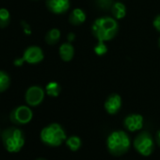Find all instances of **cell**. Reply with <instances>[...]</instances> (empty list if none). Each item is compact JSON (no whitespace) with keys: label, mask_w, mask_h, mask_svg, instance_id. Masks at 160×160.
Returning <instances> with one entry per match:
<instances>
[{"label":"cell","mask_w":160,"mask_h":160,"mask_svg":"<svg viewBox=\"0 0 160 160\" xmlns=\"http://www.w3.org/2000/svg\"><path fill=\"white\" fill-rule=\"evenodd\" d=\"M119 26L117 21L111 17H102L94 21L92 31L93 36L102 42L112 40L118 33Z\"/></svg>","instance_id":"1"},{"label":"cell","mask_w":160,"mask_h":160,"mask_svg":"<svg viewBox=\"0 0 160 160\" xmlns=\"http://www.w3.org/2000/svg\"><path fill=\"white\" fill-rule=\"evenodd\" d=\"M4 148L9 152H18L25 145V135L23 131L15 126L8 127L1 134Z\"/></svg>","instance_id":"2"},{"label":"cell","mask_w":160,"mask_h":160,"mask_svg":"<svg viewBox=\"0 0 160 160\" xmlns=\"http://www.w3.org/2000/svg\"><path fill=\"white\" fill-rule=\"evenodd\" d=\"M107 145L111 154L120 156L129 150L130 138L124 131H114L108 137Z\"/></svg>","instance_id":"3"},{"label":"cell","mask_w":160,"mask_h":160,"mask_svg":"<svg viewBox=\"0 0 160 160\" xmlns=\"http://www.w3.org/2000/svg\"><path fill=\"white\" fill-rule=\"evenodd\" d=\"M41 140L48 146L57 147L62 144L66 140V133L63 127L58 123H51L41 131L40 134Z\"/></svg>","instance_id":"4"},{"label":"cell","mask_w":160,"mask_h":160,"mask_svg":"<svg viewBox=\"0 0 160 160\" xmlns=\"http://www.w3.org/2000/svg\"><path fill=\"white\" fill-rule=\"evenodd\" d=\"M134 148L141 155L149 156L154 149V143L151 134L147 131L139 133L134 139Z\"/></svg>","instance_id":"5"},{"label":"cell","mask_w":160,"mask_h":160,"mask_svg":"<svg viewBox=\"0 0 160 160\" xmlns=\"http://www.w3.org/2000/svg\"><path fill=\"white\" fill-rule=\"evenodd\" d=\"M33 118V112L28 106H19L13 108L10 114V120L16 125H24L30 122Z\"/></svg>","instance_id":"6"},{"label":"cell","mask_w":160,"mask_h":160,"mask_svg":"<svg viewBox=\"0 0 160 160\" xmlns=\"http://www.w3.org/2000/svg\"><path fill=\"white\" fill-rule=\"evenodd\" d=\"M44 90L40 86L29 87L25 94V100L29 107H38L44 99Z\"/></svg>","instance_id":"7"},{"label":"cell","mask_w":160,"mask_h":160,"mask_svg":"<svg viewBox=\"0 0 160 160\" xmlns=\"http://www.w3.org/2000/svg\"><path fill=\"white\" fill-rule=\"evenodd\" d=\"M24 62H27L28 64H38L44 58L43 51L41 47L37 45H31L28 46L23 54V57L21 58Z\"/></svg>","instance_id":"8"},{"label":"cell","mask_w":160,"mask_h":160,"mask_svg":"<svg viewBox=\"0 0 160 160\" xmlns=\"http://www.w3.org/2000/svg\"><path fill=\"white\" fill-rule=\"evenodd\" d=\"M47 9L56 14L66 12L70 8V0H46Z\"/></svg>","instance_id":"9"},{"label":"cell","mask_w":160,"mask_h":160,"mask_svg":"<svg viewBox=\"0 0 160 160\" xmlns=\"http://www.w3.org/2000/svg\"><path fill=\"white\" fill-rule=\"evenodd\" d=\"M121 108H122V98L117 93H113L109 95L105 102V109L110 115H114L118 113Z\"/></svg>","instance_id":"10"},{"label":"cell","mask_w":160,"mask_h":160,"mask_svg":"<svg viewBox=\"0 0 160 160\" xmlns=\"http://www.w3.org/2000/svg\"><path fill=\"white\" fill-rule=\"evenodd\" d=\"M124 126L130 132L138 131L143 127V117L139 114H131L125 117Z\"/></svg>","instance_id":"11"},{"label":"cell","mask_w":160,"mask_h":160,"mask_svg":"<svg viewBox=\"0 0 160 160\" xmlns=\"http://www.w3.org/2000/svg\"><path fill=\"white\" fill-rule=\"evenodd\" d=\"M58 52H59L60 58L63 61L68 62V61L72 60V58L73 57V54H74V49H73L72 45L70 42H64L59 47Z\"/></svg>","instance_id":"12"},{"label":"cell","mask_w":160,"mask_h":160,"mask_svg":"<svg viewBox=\"0 0 160 160\" xmlns=\"http://www.w3.org/2000/svg\"><path fill=\"white\" fill-rule=\"evenodd\" d=\"M85 20L86 13L81 9H74L69 16V22L73 26H80L85 22Z\"/></svg>","instance_id":"13"},{"label":"cell","mask_w":160,"mask_h":160,"mask_svg":"<svg viewBox=\"0 0 160 160\" xmlns=\"http://www.w3.org/2000/svg\"><path fill=\"white\" fill-rule=\"evenodd\" d=\"M111 12L116 19H122L126 14V8L122 2H116L111 7Z\"/></svg>","instance_id":"14"},{"label":"cell","mask_w":160,"mask_h":160,"mask_svg":"<svg viewBox=\"0 0 160 160\" xmlns=\"http://www.w3.org/2000/svg\"><path fill=\"white\" fill-rule=\"evenodd\" d=\"M11 85V76L5 71H0V93L6 92Z\"/></svg>","instance_id":"15"},{"label":"cell","mask_w":160,"mask_h":160,"mask_svg":"<svg viewBox=\"0 0 160 160\" xmlns=\"http://www.w3.org/2000/svg\"><path fill=\"white\" fill-rule=\"evenodd\" d=\"M60 38V31L58 28H52L50 29L46 35H45V42L50 44V45H54L56 44Z\"/></svg>","instance_id":"16"},{"label":"cell","mask_w":160,"mask_h":160,"mask_svg":"<svg viewBox=\"0 0 160 160\" xmlns=\"http://www.w3.org/2000/svg\"><path fill=\"white\" fill-rule=\"evenodd\" d=\"M45 92H46L47 95H49L51 97H57L59 95V93L61 92V87L59 86V84L58 82L51 81L46 85Z\"/></svg>","instance_id":"17"},{"label":"cell","mask_w":160,"mask_h":160,"mask_svg":"<svg viewBox=\"0 0 160 160\" xmlns=\"http://www.w3.org/2000/svg\"><path fill=\"white\" fill-rule=\"evenodd\" d=\"M11 23V13L5 8H0V28H7Z\"/></svg>","instance_id":"18"},{"label":"cell","mask_w":160,"mask_h":160,"mask_svg":"<svg viewBox=\"0 0 160 160\" xmlns=\"http://www.w3.org/2000/svg\"><path fill=\"white\" fill-rule=\"evenodd\" d=\"M66 145L69 147V149L71 151L75 152V151L79 150V148L81 147L82 142H81L80 138H78L76 136H72V137L66 138Z\"/></svg>","instance_id":"19"},{"label":"cell","mask_w":160,"mask_h":160,"mask_svg":"<svg viewBox=\"0 0 160 160\" xmlns=\"http://www.w3.org/2000/svg\"><path fill=\"white\" fill-rule=\"evenodd\" d=\"M94 52H95V54L98 55V56H103V55H105V54L108 52V47H107L105 42L98 41L97 44H96L95 47H94Z\"/></svg>","instance_id":"20"},{"label":"cell","mask_w":160,"mask_h":160,"mask_svg":"<svg viewBox=\"0 0 160 160\" xmlns=\"http://www.w3.org/2000/svg\"><path fill=\"white\" fill-rule=\"evenodd\" d=\"M113 4V0H96V5L104 11L111 10Z\"/></svg>","instance_id":"21"},{"label":"cell","mask_w":160,"mask_h":160,"mask_svg":"<svg viewBox=\"0 0 160 160\" xmlns=\"http://www.w3.org/2000/svg\"><path fill=\"white\" fill-rule=\"evenodd\" d=\"M153 27L158 32H160V15H157L153 19Z\"/></svg>","instance_id":"22"},{"label":"cell","mask_w":160,"mask_h":160,"mask_svg":"<svg viewBox=\"0 0 160 160\" xmlns=\"http://www.w3.org/2000/svg\"><path fill=\"white\" fill-rule=\"evenodd\" d=\"M67 38H68V41H69V42H72V41L74 40V38H75V35H74L73 33H69V34H68V36H67Z\"/></svg>","instance_id":"23"},{"label":"cell","mask_w":160,"mask_h":160,"mask_svg":"<svg viewBox=\"0 0 160 160\" xmlns=\"http://www.w3.org/2000/svg\"><path fill=\"white\" fill-rule=\"evenodd\" d=\"M23 27H25V32H26V33H28V34H30V33H31V30H30V28H29L28 25L23 24Z\"/></svg>","instance_id":"24"},{"label":"cell","mask_w":160,"mask_h":160,"mask_svg":"<svg viewBox=\"0 0 160 160\" xmlns=\"http://www.w3.org/2000/svg\"><path fill=\"white\" fill-rule=\"evenodd\" d=\"M155 138H156V142H157V144H158V145H159V147H160V130H159V131H157Z\"/></svg>","instance_id":"25"},{"label":"cell","mask_w":160,"mask_h":160,"mask_svg":"<svg viewBox=\"0 0 160 160\" xmlns=\"http://www.w3.org/2000/svg\"><path fill=\"white\" fill-rule=\"evenodd\" d=\"M36 160H46V159H44V158H38V159H36Z\"/></svg>","instance_id":"26"},{"label":"cell","mask_w":160,"mask_h":160,"mask_svg":"<svg viewBox=\"0 0 160 160\" xmlns=\"http://www.w3.org/2000/svg\"><path fill=\"white\" fill-rule=\"evenodd\" d=\"M158 46L160 47V38H159V40H158Z\"/></svg>","instance_id":"27"}]
</instances>
